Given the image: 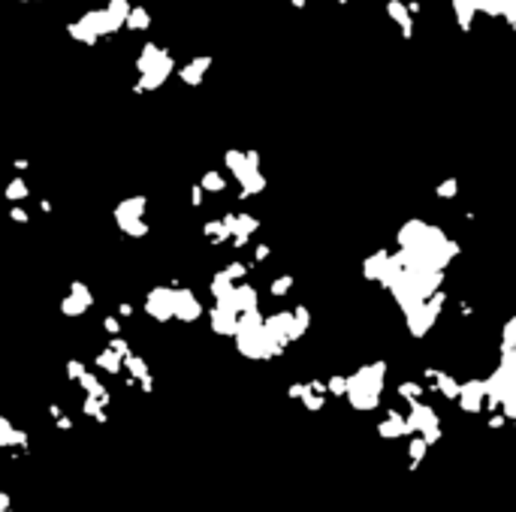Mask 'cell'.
Returning a JSON list of instances; mask_svg holds the SVG:
<instances>
[{"mask_svg": "<svg viewBox=\"0 0 516 512\" xmlns=\"http://www.w3.org/2000/svg\"><path fill=\"white\" fill-rule=\"evenodd\" d=\"M438 193H441V196H453V193H456V184H453V181H447V184L438 190Z\"/></svg>", "mask_w": 516, "mask_h": 512, "instance_id": "7", "label": "cell"}, {"mask_svg": "<svg viewBox=\"0 0 516 512\" xmlns=\"http://www.w3.org/2000/svg\"><path fill=\"white\" fill-rule=\"evenodd\" d=\"M82 310H85V304H82V302H64V313H82Z\"/></svg>", "mask_w": 516, "mask_h": 512, "instance_id": "2", "label": "cell"}, {"mask_svg": "<svg viewBox=\"0 0 516 512\" xmlns=\"http://www.w3.org/2000/svg\"><path fill=\"white\" fill-rule=\"evenodd\" d=\"M202 184H206L209 190H221V178H218V175H206V181H202Z\"/></svg>", "mask_w": 516, "mask_h": 512, "instance_id": "5", "label": "cell"}, {"mask_svg": "<svg viewBox=\"0 0 516 512\" xmlns=\"http://www.w3.org/2000/svg\"><path fill=\"white\" fill-rule=\"evenodd\" d=\"M423 452H426V443H423V440H417L414 446H411V455H414V458H423Z\"/></svg>", "mask_w": 516, "mask_h": 512, "instance_id": "6", "label": "cell"}, {"mask_svg": "<svg viewBox=\"0 0 516 512\" xmlns=\"http://www.w3.org/2000/svg\"><path fill=\"white\" fill-rule=\"evenodd\" d=\"M97 365H100V368H109V371H118V356L115 353H112V350H106V353L100 356V358H97Z\"/></svg>", "mask_w": 516, "mask_h": 512, "instance_id": "1", "label": "cell"}, {"mask_svg": "<svg viewBox=\"0 0 516 512\" xmlns=\"http://www.w3.org/2000/svg\"><path fill=\"white\" fill-rule=\"evenodd\" d=\"M106 328H109V332L115 334V332H118V323H115V319H106Z\"/></svg>", "mask_w": 516, "mask_h": 512, "instance_id": "8", "label": "cell"}, {"mask_svg": "<svg viewBox=\"0 0 516 512\" xmlns=\"http://www.w3.org/2000/svg\"><path fill=\"white\" fill-rule=\"evenodd\" d=\"M6 193H10V196H25L27 190H25V184H21V181H12V184H10V190H6Z\"/></svg>", "mask_w": 516, "mask_h": 512, "instance_id": "4", "label": "cell"}, {"mask_svg": "<svg viewBox=\"0 0 516 512\" xmlns=\"http://www.w3.org/2000/svg\"><path fill=\"white\" fill-rule=\"evenodd\" d=\"M287 289H290V278H281L278 284H272V293H278V295L287 293Z\"/></svg>", "mask_w": 516, "mask_h": 512, "instance_id": "3", "label": "cell"}]
</instances>
